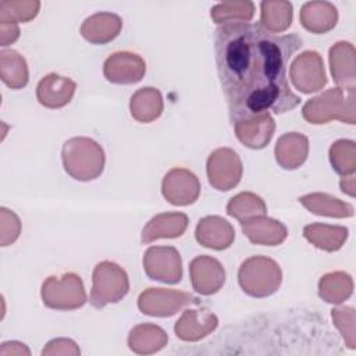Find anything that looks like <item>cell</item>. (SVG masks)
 Wrapping results in <instances>:
<instances>
[{"label":"cell","instance_id":"e0dca14e","mask_svg":"<svg viewBox=\"0 0 356 356\" xmlns=\"http://www.w3.org/2000/svg\"><path fill=\"white\" fill-rule=\"evenodd\" d=\"M243 234L252 243L275 246L286 239V227L270 217L256 216L241 222Z\"/></svg>","mask_w":356,"mask_h":356},{"label":"cell","instance_id":"9a60e30c","mask_svg":"<svg viewBox=\"0 0 356 356\" xmlns=\"http://www.w3.org/2000/svg\"><path fill=\"white\" fill-rule=\"evenodd\" d=\"M76 85L72 79L58 74L43 76L36 86L38 102L47 108H61L68 104L75 93Z\"/></svg>","mask_w":356,"mask_h":356},{"label":"cell","instance_id":"d590c367","mask_svg":"<svg viewBox=\"0 0 356 356\" xmlns=\"http://www.w3.org/2000/svg\"><path fill=\"white\" fill-rule=\"evenodd\" d=\"M79 355V349L76 343L71 339L65 338H57L47 343V346L43 349L42 355Z\"/></svg>","mask_w":356,"mask_h":356},{"label":"cell","instance_id":"e575fe53","mask_svg":"<svg viewBox=\"0 0 356 356\" xmlns=\"http://www.w3.org/2000/svg\"><path fill=\"white\" fill-rule=\"evenodd\" d=\"M331 316L334 324L342 332L346 345L350 349H355V310L352 307L332 309Z\"/></svg>","mask_w":356,"mask_h":356},{"label":"cell","instance_id":"4dcf8cb0","mask_svg":"<svg viewBox=\"0 0 356 356\" xmlns=\"http://www.w3.org/2000/svg\"><path fill=\"white\" fill-rule=\"evenodd\" d=\"M227 213L242 222L256 216H264L267 213V206L260 196L252 192H241L229 199Z\"/></svg>","mask_w":356,"mask_h":356},{"label":"cell","instance_id":"277c9868","mask_svg":"<svg viewBox=\"0 0 356 356\" xmlns=\"http://www.w3.org/2000/svg\"><path fill=\"white\" fill-rule=\"evenodd\" d=\"M282 273L277 261L266 256L246 259L238 271V282L245 293L253 298H267L281 285Z\"/></svg>","mask_w":356,"mask_h":356},{"label":"cell","instance_id":"ac0fdd59","mask_svg":"<svg viewBox=\"0 0 356 356\" xmlns=\"http://www.w3.org/2000/svg\"><path fill=\"white\" fill-rule=\"evenodd\" d=\"M218 318L209 310H189L186 309L182 317L175 323V334L179 339L195 342L216 330Z\"/></svg>","mask_w":356,"mask_h":356},{"label":"cell","instance_id":"8d00e7d4","mask_svg":"<svg viewBox=\"0 0 356 356\" xmlns=\"http://www.w3.org/2000/svg\"><path fill=\"white\" fill-rule=\"evenodd\" d=\"M19 36V29L17 24H4L0 22V40L1 46H8L10 43L15 42Z\"/></svg>","mask_w":356,"mask_h":356},{"label":"cell","instance_id":"7c38bea8","mask_svg":"<svg viewBox=\"0 0 356 356\" xmlns=\"http://www.w3.org/2000/svg\"><path fill=\"white\" fill-rule=\"evenodd\" d=\"M104 76L111 83L129 85L139 82L145 72L146 64L143 58L131 51H117L111 54L103 65Z\"/></svg>","mask_w":356,"mask_h":356},{"label":"cell","instance_id":"603a6c76","mask_svg":"<svg viewBox=\"0 0 356 356\" xmlns=\"http://www.w3.org/2000/svg\"><path fill=\"white\" fill-rule=\"evenodd\" d=\"M300 24L313 33H325L331 31L338 21V11L328 1H307L300 10Z\"/></svg>","mask_w":356,"mask_h":356},{"label":"cell","instance_id":"f1b7e54d","mask_svg":"<svg viewBox=\"0 0 356 356\" xmlns=\"http://www.w3.org/2000/svg\"><path fill=\"white\" fill-rule=\"evenodd\" d=\"M353 292L352 277L343 271H335L321 277L318 282V295L328 303L339 305Z\"/></svg>","mask_w":356,"mask_h":356},{"label":"cell","instance_id":"30bf717a","mask_svg":"<svg viewBox=\"0 0 356 356\" xmlns=\"http://www.w3.org/2000/svg\"><path fill=\"white\" fill-rule=\"evenodd\" d=\"M289 75L293 86L302 93L317 92L327 83L323 58L314 50L299 54L291 64Z\"/></svg>","mask_w":356,"mask_h":356},{"label":"cell","instance_id":"5bb4252c","mask_svg":"<svg viewBox=\"0 0 356 356\" xmlns=\"http://www.w3.org/2000/svg\"><path fill=\"white\" fill-rule=\"evenodd\" d=\"M236 138L250 149H263L273 138L275 122L270 113L239 120L232 124Z\"/></svg>","mask_w":356,"mask_h":356},{"label":"cell","instance_id":"3957f363","mask_svg":"<svg viewBox=\"0 0 356 356\" xmlns=\"http://www.w3.org/2000/svg\"><path fill=\"white\" fill-rule=\"evenodd\" d=\"M303 118L310 124H325L339 120L355 124V89L332 88L307 100L302 110Z\"/></svg>","mask_w":356,"mask_h":356},{"label":"cell","instance_id":"836d02e7","mask_svg":"<svg viewBox=\"0 0 356 356\" xmlns=\"http://www.w3.org/2000/svg\"><path fill=\"white\" fill-rule=\"evenodd\" d=\"M39 1H0V22L18 24L26 22L36 17L39 11Z\"/></svg>","mask_w":356,"mask_h":356},{"label":"cell","instance_id":"cb8c5ba5","mask_svg":"<svg viewBox=\"0 0 356 356\" xmlns=\"http://www.w3.org/2000/svg\"><path fill=\"white\" fill-rule=\"evenodd\" d=\"M303 235L316 248L325 252H335L343 246L348 239L349 229L341 225L314 222L303 228Z\"/></svg>","mask_w":356,"mask_h":356},{"label":"cell","instance_id":"4316f807","mask_svg":"<svg viewBox=\"0 0 356 356\" xmlns=\"http://www.w3.org/2000/svg\"><path fill=\"white\" fill-rule=\"evenodd\" d=\"M302 203L310 213L317 216H327L335 218H345L353 216V206L350 203L342 202L327 193H309L299 197Z\"/></svg>","mask_w":356,"mask_h":356},{"label":"cell","instance_id":"2e32d148","mask_svg":"<svg viewBox=\"0 0 356 356\" xmlns=\"http://www.w3.org/2000/svg\"><path fill=\"white\" fill-rule=\"evenodd\" d=\"M196 241L204 248L224 250L235 239L234 227L220 216H207L202 218L195 231Z\"/></svg>","mask_w":356,"mask_h":356},{"label":"cell","instance_id":"8992f818","mask_svg":"<svg viewBox=\"0 0 356 356\" xmlns=\"http://www.w3.org/2000/svg\"><path fill=\"white\" fill-rule=\"evenodd\" d=\"M42 300L49 309L74 310L82 307L88 296L81 277L74 273H67L60 278L49 277L43 282Z\"/></svg>","mask_w":356,"mask_h":356},{"label":"cell","instance_id":"ba28073f","mask_svg":"<svg viewBox=\"0 0 356 356\" xmlns=\"http://www.w3.org/2000/svg\"><path fill=\"white\" fill-rule=\"evenodd\" d=\"M143 270L150 280L177 284L182 278L181 254L174 246H150L143 254Z\"/></svg>","mask_w":356,"mask_h":356},{"label":"cell","instance_id":"83f0119b","mask_svg":"<svg viewBox=\"0 0 356 356\" xmlns=\"http://www.w3.org/2000/svg\"><path fill=\"white\" fill-rule=\"evenodd\" d=\"M0 76L11 89H21L28 83V65L25 58L15 50H1Z\"/></svg>","mask_w":356,"mask_h":356},{"label":"cell","instance_id":"74e56055","mask_svg":"<svg viewBox=\"0 0 356 356\" xmlns=\"http://www.w3.org/2000/svg\"><path fill=\"white\" fill-rule=\"evenodd\" d=\"M341 191L343 193H348L349 196H355V177L352 175H345L341 179Z\"/></svg>","mask_w":356,"mask_h":356},{"label":"cell","instance_id":"f546056e","mask_svg":"<svg viewBox=\"0 0 356 356\" xmlns=\"http://www.w3.org/2000/svg\"><path fill=\"white\" fill-rule=\"evenodd\" d=\"M260 24L264 29L273 33H280L288 29L292 24V4L281 0H267L260 4Z\"/></svg>","mask_w":356,"mask_h":356},{"label":"cell","instance_id":"6da1fadb","mask_svg":"<svg viewBox=\"0 0 356 356\" xmlns=\"http://www.w3.org/2000/svg\"><path fill=\"white\" fill-rule=\"evenodd\" d=\"M302 47L296 33L277 35L260 22L231 21L214 32L218 78L231 122L268 111L282 114L300 104L286 68Z\"/></svg>","mask_w":356,"mask_h":356},{"label":"cell","instance_id":"d6986e66","mask_svg":"<svg viewBox=\"0 0 356 356\" xmlns=\"http://www.w3.org/2000/svg\"><path fill=\"white\" fill-rule=\"evenodd\" d=\"M122 19L113 13H96L88 17L81 25V35L93 44H104L118 36Z\"/></svg>","mask_w":356,"mask_h":356},{"label":"cell","instance_id":"44dd1931","mask_svg":"<svg viewBox=\"0 0 356 356\" xmlns=\"http://www.w3.org/2000/svg\"><path fill=\"white\" fill-rule=\"evenodd\" d=\"M309 154V139L299 132L284 134L275 145V160L284 170H296Z\"/></svg>","mask_w":356,"mask_h":356},{"label":"cell","instance_id":"ffe728a7","mask_svg":"<svg viewBox=\"0 0 356 356\" xmlns=\"http://www.w3.org/2000/svg\"><path fill=\"white\" fill-rule=\"evenodd\" d=\"M330 65L338 88L355 89V47L352 43H335L330 49Z\"/></svg>","mask_w":356,"mask_h":356},{"label":"cell","instance_id":"4fadbf2b","mask_svg":"<svg viewBox=\"0 0 356 356\" xmlns=\"http://www.w3.org/2000/svg\"><path fill=\"white\" fill-rule=\"evenodd\" d=\"M189 274L193 289L204 296L221 289L225 282L222 264L210 256H197L189 263Z\"/></svg>","mask_w":356,"mask_h":356},{"label":"cell","instance_id":"1f68e13d","mask_svg":"<svg viewBox=\"0 0 356 356\" xmlns=\"http://www.w3.org/2000/svg\"><path fill=\"white\" fill-rule=\"evenodd\" d=\"M210 15L220 25L231 21L249 22L254 15V4L252 1H224L216 4Z\"/></svg>","mask_w":356,"mask_h":356},{"label":"cell","instance_id":"d4e9b609","mask_svg":"<svg viewBox=\"0 0 356 356\" xmlns=\"http://www.w3.org/2000/svg\"><path fill=\"white\" fill-rule=\"evenodd\" d=\"M131 115L139 122H152L163 113V97L156 88H140L129 102Z\"/></svg>","mask_w":356,"mask_h":356},{"label":"cell","instance_id":"8fae6325","mask_svg":"<svg viewBox=\"0 0 356 356\" xmlns=\"http://www.w3.org/2000/svg\"><path fill=\"white\" fill-rule=\"evenodd\" d=\"M163 196L174 206H188L197 200L200 182L197 177L186 168L170 170L161 184Z\"/></svg>","mask_w":356,"mask_h":356},{"label":"cell","instance_id":"7402d4cb","mask_svg":"<svg viewBox=\"0 0 356 356\" xmlns=\"http://www.w3.org/2000/svg\"><path fill=\"white\" fill-rule=\"evenodd\" d=\"M185 213H161L154 216L142 229V242L150 243L160 238H178L188 228Z\"/></svg>","mask_w":356,"mask_h":356},{"label":"cell","instance_id":"7a4b0ae2","mask_svg":"<svg viewBox=\"0 0 356 356\" xmlns=\"http://www.w3.org/2000/svg\"><path fill=\"white\" fill-rule=\"evenodd\" d=\"M63 165L68 175L76 181H92L104 170V152L93 139L78 136L68 139L61 152Z\"/></svg>","mask_w":356,"mask_h":356},{"label":"cell","instance_id":"d6a6232c","mask_svg":"<svg viewBox=\"0 0 356 356\" xmlns=\"http://www.w3.org/2000/svg\"><path fill=\"white\" fill-rule=\"evenodd\" d=\"M332 168L341 175H352L356 170V145L353 140L339 139L330 147Z\"/></svg>","mask_w":356,"mask_h":356},{"label":"cell","instance_id":"52a82bcc","mask_svg":"<svg viewBox=\"0 0 356 356\" xmlns=\"http://www.w3.org/2000/svg\"><path fill=\"white\" fill-rule=\"evenodd\" d=\"M188 305H199V299L188 292L149 288L139 295L138 307L146 316L170 317Z\"/></svg>","mask_w":356,"mask_h":356},{"label":"cell","instance_id":"484cf974","mask_svg":"<svg viewBox=\"0 0 356 356\" xmlns=\"http://www.w3.org/2000/svg\"><path fill=\"white\" fill-rule=\"evenodd\" d=\"M168 337L163 328L154 324H139L134 327L128 337V346L132 352L147 355L165 346Z\"/></svg>","mask_w":356,"mask_h":356},{"label":"cell","instance_id":"9c48e42d","mask_svg":"<svg viewBox=\"0 0 356 356\" xmlns=\"http://www.w3.org/2000/svg\"><path fill=\"white\" fill-rule=\"evenodd\" d=\"M209 184L217 191L235 188L242 178V161L236 152L229 147L214 150L207 159Z\"/></svg>","mask_w":356,"mask_h":356},{"label":"cell","instance_id":"5b68a950","mask_svg":"<svg viewBox=\"0 0 356 356\" xmlns=\"http://www.w3.org/2000/svg\"><path fill=\"white\" fill-rule=\"evenodd\" d=\"M129 291V280L124 268L113 261L96 264L92 275V291L89 302L93 307L102 309L110 303H117Z\"/></svg>","mask_w":356,"mask_h":356}]
</instances>
